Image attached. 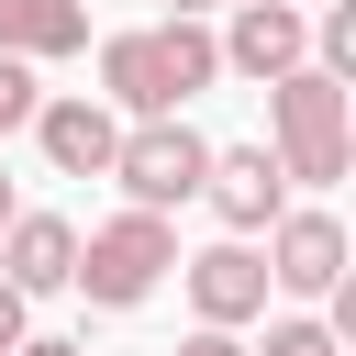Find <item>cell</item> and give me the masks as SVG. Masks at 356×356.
Wrapping results in <instances>:
<instances>
[{"label":"cell","instance_id":"7a4b0ae2","mask_svg":"<svg viewBox=\"0 0 356 356\" xmlns=\"http://www.w3.org/2000/svg\"><path fill=\"white\" fill-rule=\"evenodd\" d=\"M345 78H323V67H289V78H267V156H278V178L289 189H334L345 178V156H356V134H345Z\"/></svg>","mask_w":356,"mask_h":356},{"label":"cell","instance_id":"8992f818","mask_svg":"<svg viewBox=\"0 0 356 356\" xmlns=\"http://www.w3.org/2000/svg\"><path fill=\"white\" fill-rule=\"evenodd\" d=\"M178 278H189V312H200V323H222V334L267 323V256H256L245 234H222V245L178 256Z\"/></svg>","mask_w":356,"mask_h":356},{"label":"cell","instance_id":"4fadbf2b","mask_svg":"<svg viewBox=\"0 0 356 356\" xmlns=\"http://www.w3.org/2000/svg\"><path fill=\"white\" fill-rule=\"evenodd\" d=\"M245 356H345V334H334V323H300V312H289V323H267V345H245Z\"/></svg>","mask_w":356,"mask_h":356},{"label":"cell","instance_id":"9a60e30c","mask_svg":"<svg viewBox=\"0 0 356 356\" xmlns=\"http://www.w3.org/2000/svg\"><path fill=\"white\" fill-rule=\"evenodd\" d=\"M22 334H33V300H22V289H11V278H0V356H11V345H22Z\"/></svg>","mask_w":356,"mask_h":356},{"label":"cell","instance_id":"30bf717a","mask_svg":"<svg viewBox=\"0 0 356 356\" xmlns=\"http://www.w3.org/2000/svg\"><path fill=\"white\" fill-rule=\"evenodd\" d=\"M67 267H78V222H56V211H11V234H0V278H11L22 300H56Z\"/></svg>","mask_w":356,"mask_h":356},{"label":"cell","instance_id":"ac0fdd59","mask_svg":"<svg viewBox=\"0 0 356 356\" xmlns=\"http://www.w3.org/2000/svg\"><path fill=\"white\" fill-rule=\"evenodd\" d=\"M167 11H189V22H200V11H234V0H167Z\"/></svg>","mask_w":356,"mask_h":356},{"label":"cell","instance_id":"52a82bcc","mask_svg":"<svg viewBox=\"0 0 356 356\" xmlns=\"http://www.w3.org/2000/svg\"><path fill=\"white\" fill-rule=\"evenodd\" d=\"M200 200L222 211V234H267L278 211H289V178H278V156L267 145H211V167H200Z\"/></svg>","mask_w":356,"mask_h":356},{"label":"cell","instance_id":"5b68a950","mask_svg":"<svg viewBox=\"0 0 356 356\" xmlns=\"http://www.w3.org/2000/svg\"><path fill=\"white\" fill-rule=\"evenodd\" d=\"M211 44H222V67H234V78H256V89H267V78L312 67V11H300V0H234Z\"/></svg>","mask_w":356,"mask_h":356},{"label":"cell","instance_id":"3957f363","mask_svg":"<svg viewBox=\"0 0 356 356\" xmlns=\"http://www.w3.org/2000/svg\"><path fill=\"white\" fill-rule=\"evenodd\" d=\"M167 267H178V222L122 200L100 234H78V267H67V289H89V312H134V300H145Z\"/></svg>","mask_w":356,"mask_h":356},{"label":"cell","instance_id":"2e32d148","mask_svg":"<svg viewBox=\"0 0 356 356\" xmlns=\"http://www.w3.org/2000/svg\"><path fill=\"white\" fill-rule=\"evenodd\" d=\"M178 356H245V334H222V323H189V345Z\"/></svg>","mask_w":356,"mask_h":356},{"label":"cell","instance_id":"8fae6325","mask_svg":"<svg viewBox=\"0 0 356 356\" xmlns=\"http://www.w3.org/2000/svg\"><path fill=\"white\" fill-rule=\"evenodd\" d=\"M89 44V11L78 0H0V56L44 67V56H78Z\"/></svg>","mask_w":356,"mask_h":356},{"label":"cell","instance_id":"6da1fadb","mask_svg":"<svg viewBox=\"0 0 356 356\" xmlns=\"http://www.w3.org/2000/svg\"><path fill=\"white\" fill-rule=\"evenodd\" d=\"M211 78H222V44H211V22H189V11L100 33V100H111L122 122H156V111H189V100H200Z\"/></svg>","mask_w":356,"mask_h":356},{"label":"cell","instance_id":"5bb4252c","mask_svg":"<svg viewBox=\"0 0 356 356\" xmlns=\"http://www.w3.org/2000/svg\"><path fill=\"white\" fill-rule=\"evenodd\" d=\"M33 100H44V89H33V67H22V56H0V134H22V122H33Z\"/></svg>","mask_w":356,"mask_h":356},{"label":"cell","instance_id":"d6986e66","mask_svg":"<svg viewBox=\"0 0 356 356\" xmlns=\"http://www.w3.org/2000/svg\"><path fill=\"white\" fill-rule=\"evenodd\" d=\"M11 211H22V200H11V178H0V234H11Z\"/></svg>","mask_w":356,"mask_h":356},{"label":"cell","instance_id":"ba28073f","mask_svg":"<svg viewBox=\"0 0 356 356\" xmlns=\"http://www.w3.org/2000/svg\"><path fill=\"white\" fill-rule=\"evenodd\" d=\"M33 145H44V167H56V178H111L122 111H111V100H89V89H67V100H33Z\"/></svg>","mask_w":356,"mask_h":356},{"label":"cell","instance_id":"9c48e42d","mask_svg":"<svg viewBox=\"0 0 356 356\" xmlns=\"http://www.w3.org/2000/svg\"><path fill=\"white\" fill-rule=\"evenodd\" d=\"M267 289H300V300L345 289V222L334 211H278L267 222Z\"/></svg>","mask_w":356,"mask_h":356},{"label":"cell","instance_id":"277c9868","mask_svg":"<svg viewBox=\"0 0 356 356\" xmlns=\"http://www.w3.org/2000/svg\"><path fill=\"white\" fill-rule=\"evenodd\" d=\"M200 167H211V134L178 122V111L122 122V145H111V178H122L134 211H178V200H200Z\"/></svg>","mask_w":356,"mask_h":356},{"label":"cell","instance_id":"e0dca14e","mask_svg":"<svg viewBox=\"0 0 356 356\" xmlns=\"http://www.w3.org/2000/svg\"><path fill=\"white\" fill-rule=\"evenodd\" d=\"M11 356H89V345H67V334H22Z\"/></svg>","mask_w":356,"mask_h":356},{"label":"cell","instance_id":"7c38bea8","mask_svg":"<svg viewBox=\"0 0 356 356\" xmlns=\"http://www.w3.org/2000/svg\"><path fill=\"white\" fill-rule=\"evenodd\" d=\"M312 67H323V78H345V89H356V0H334V11H323V22H312Z\"/></svg>","mask_w":356,"mask_h":356}]
</instances>
